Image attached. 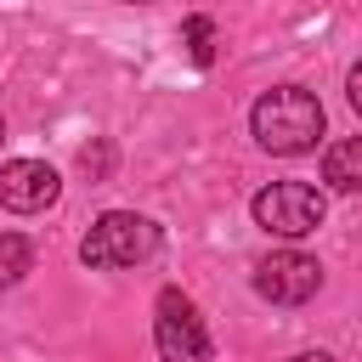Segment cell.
<instances>
[{
    "label": "cell",
    "mask_w": 362,
    "mask_h": 362,
    "mask_svg": "<svg viewBox=\"0 0 362 362\" xmlns=\"http://www.w3.org/2000/svg\"><path fill=\"white\" fill-rule=\"evenodd\" d=\"M249 130H255V141L266 153H283V158L311 153L317 136H322V102L311 90H300V85H277V90H266L255 102Z\"/></svg>",
    "instance_id": "6da1fadb"
},
{
    "label": "cell",
    "mask_w": 362,
    "mask_h": 362,
    "mask_svg": "<svg viewBox=\"0 0 362 362\" xmlns=\"http://www.w3.org/2000/svg\"><path fill=\"white\" fill-rule=\"evenodd\" d=\"M153 255H158V226L147 215H130V209H107L79 243V260L96 272H124V266H141Z\"/></svg>",
    "instance_id": "7a4b0ae2"
},
{
    "label": "cell",
    "mask_w": 362,
    "mask_h": 362,
    "mask_svg": "<svg viewBox=\"0 0 362 362\" xmlns=\"http://www.w3.org/2000/svg\"><path fill=\"white\" fill-rule=\"evenodd\" d=\"M255 221L272 238H311L322 226V192L305 181H272L266 192H255Z\"/></svg>",
    "instance_id": "3957f363"
},
{
    "label": "cell",
    "mask_w": 362,
    "mask_h": 362,
    "mask_svg": "<svg viewBox=\"0 0 362 362\" xmlns=\"http://www.w3.org/2000/svg\"><path fill=\"white\" fill-rule=\"evenodd\" d=\"M153 345H158L164 362H209L204 317H198V305L181 288H164L158 294V305H153Z\"/></svg>",
    "instance_id": "277c9868"
},
{
    "label": "cell",
    "mask_w": 362,
    "mask_h": 362,
    "mask_svg": "<svg viewBox=\"0 0 362 362\" xmlns=\"http://www.w3.org/2000/svg\"><path fill=\"white\" fill-rule=\"evenodd\" d=\"M317 288H322V266L300 249H277L255 266V294L272 305H305Z\"/></svg>",
    "instance_id": "5b68a950"
},
{
    "label": "cell",
    "mask_w": 362,
    "mask_h": 362,
    "mask_svg": "<svg viewBox=\"0 0 362 362\" xmlns=\"http://www.w3.org/2000/svg\"><path fill=\"white\" fill-rule=\"evenodd\" d=\"M57 192H62V181H57L51 164H40V158H11V164H0V204H6L11 215H40V209L57 204Z\"/></svg>",
    "instance_id": "8992f818"
},
{
    "label": "cell",
    "mask_w": 362,
    "mask_h": 362,
    "mask_svg": "<svg viewBox=\"0 0 362 362\" xmlns=\"http://www.w3.org/2000/svg\"><path fill=\"white\" fill-rule=\"evenodd\" d=\"M322 181L334 192H356L362 187V136H345L322 153Z\"/></svg>",
    "instance_id": "52a82bcc"
},
{
    "label": "cell",
    "mask_w": 362,
    "mask_h": 362,
    "mask_svg": "<svg viewBox=\"0 0 362 362\" xmlns=\"http://www.w3.org/2000/svg\"><path fill=\"white\" fill-rule=\"evenodd\" d=\"M34 266V249H28V238H17V232H0V288H11V283H23V272Z\"/></svg>",
    "instance_id": "ba28073f"
},
{
    "label": "cell",
    "mask_w": 362,
    "mask_h": 362,
    "mask_svg": "<svg viewBox=\"0 0 362 362\" xmlns=\"http://www.w3.org/2000/svg\"><path fill=\"white\" fill-rule=\"evenodd\" d=\"M181 40H187V57H192L198 68L215 62V23H209V17H187V23H181Z\"/></svg>",
    "instance_id": "9c48e42d"
},
{
    "label": "cell",
    "mask_w": 362,
    "mask_h": 362,
    "mask_svg": "<svg viewBox=\"0 0 362 362\" xmlns=\"http://www.w3.org/2000/svg\"><path fill=\"white\" fill-rule=\"evenodd\" d=\"M79 164H85L90 175H102V170H107V147H85V153H79Z\"/></svg>",
    "instance_id": "30bf717a"
},
{
    "label": "cell",
    "mask_w": 362,
    "mask_h": 362,
    "mask_svg": "<svg viewBox=\"0 0 362 362\" xmlns=\"http://www.w3.org/2000/svg\"><path fill=\"white\" fill-rule=\"evenodd\" d=\"M345 90H351V107H356V113H362V62H356V68H351V79H345Z\"/></svg>",
    "instance_id": "8fae6325"
},
{
    "label": "cell",
    "mask_w": 362,
    "mask_h": 362,
    "mask_svg": "<svg viewBox=\"0 0 362 362\" xmlns=\"http://www.w3.org/2000/svg\"><path fill=\"white\" fill-rule=\"evenodd\" d=\"M288 362H328L322 351H305V356H288Z\"/></svg>",
    "instance_id": "7c38bea8"
},
{
    "label": "cell",
    "mask_w": 362,
    "mask_h": 362,
    "mask_svg": "<svg viewBox=\"0 0 362 362\" xmlns=\"http://www.w3.org/2000/svg\"><path fill=\"white\" fill-rule=\"evenodd\" d=\"M0 136H6V119H0Z\"/></svg>",
    "instance_id": "4fadbf2b"
}]
</instances>
